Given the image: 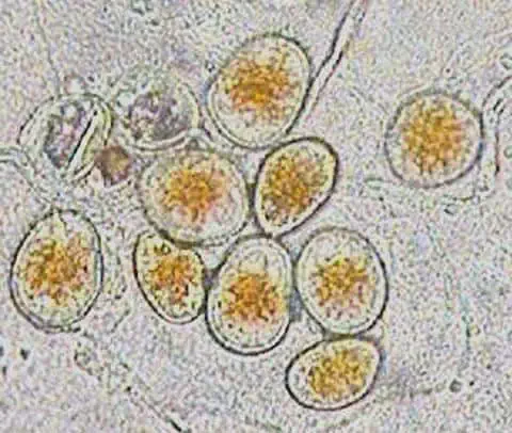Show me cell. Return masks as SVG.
<instances>
[{"label": "cell", "mask_w": 512, "mask_h": 433, "mask_svg": "<svg viewBox=\"0 0 512 433\" xmlns=\"http://www.w3.org/2000/svg\"><path fill=\"white\" fill-rule=\"evenodd\" d=\"M484 141L482 117L472 106L453 94L428 91L397 109L384 137V153L399 181L430 189L468 174Z\"/></svg>", "instance_id": "8992f818"}, {"label": "cell", "mask_w": 512, "mask_h": 433, "mask_svg": "<svg viewBox=\"0 0 512 433\" xmlns=\"http://www.w3.org/2000/svg\"><path fill=\"white\" fill-rule=\"evenodd\" d=\"M133 265L140 292L164 322L187 325L204 312L210 281L194 248L147 231L137 239Z\"/></svg>", "instance_id": "30bf717a"}, {"label": "cell", "mask_w": 512, "mask_h": 433, "mask_svg": "<svg viewBox=\"0 0 512 433\" xmlns=\"http://www.w3.org/2000/svg\"><path fill=\"white\" fill-rule=\"evenodd\" d=\"M313 67L304 48L281 35L252 38L223 64L205 93L207 116L235 147L277 146L302 114Z\"/></svg>", "instance_id": "6da1fadb"}, {"label": "cell", "mask_w": 512, "mask_h": 433, "mask_svg": "<svg viewBox=\"0 0 512 433\" xmlns=\"http://www.w3.org/2000/svg\"><path fill=\"white\" fill-rule=\"evenodd\" d=\"M294 280L304 311L333 336L361 335L387 308L386 266L370 240L356 231L314 233L294 262Z\"/></svg>", "instance_id": "5b68a950"}, {"label": "cell", "mask_w": 512, "mask_h": 433, "mask_svg": "<svg viewBox=\"0 0 512 433\" xmlns=\"http://www.w3.org/2000/svg\"><path fill=\"white\" fill-rule=\"evenodd\" d=\"M383 364L379 345L363 336H335L299 354L285 373L288 394L301 407L339 411L374 389Z\"/></svg>", "instance_id": "9c48e42d"}, {"label": "cell", "mask_w": 512, "mask_h": 433, "mask_svg": "<svg viewBox=\"0 0 512 433\" xmlns=\"http://www.w3.org/2000/svg\"><path fill=\"white\" fill-rule=\"evenodd\" d=\"M114 127L110 107L93 95H64L45 102L19 136L26 165L54 186H71L93 170Z\"/></svg>", "instance_id": "52a82bcc"}, {"label": "cell", "mask_w": 512, "mask_h": 433, "mask_svg": "<svg viewBox=\"0 0 512 433\" xmlns=\"http://www.w3.org/2000/svg\"><path fill=\"white\" fill-rule=\"evenodd\" d=\"M104 275L102 240L92 221L73 210H56L39 219L16 250L10 294L32 325L68 330L98 302Z\"/></svg>", "instance_id": "7a4b0ae2"}, {"label": "cell", "mask_w": 512, "mask_h": 433, "mask_svg": "<svg viewBox=\"0 0 512 433\" xmlns=\"http://www.w3.org/2000/svg\"><path fill=\"white\" fill-rule=\"evenodd\" d=\"M199 123L194 94L176 85L143 96L133 106L127 128L137 148L152 151L175 146L194 133Z\"/></svg>", "instance_id": "8fae6325"}, {"label": "cell", "mask_w": 512, "mask_h": 433, "mask_svg": "<svg viewBox=\"0 0 512 433\" xmlns=\"http://www.w3.org/2000/svg\"><path fill=\"white\" fill-rule=\"evenodd\" d=\"M295 300L291 252L278 238L249 236L234 245L208 284L207 329L232 354L264 355L290 330Z\"/></svg>", "instance_id": "277c9868"}, {"label": "cell", "mask_w": 512, "mask_h": 433, "mask_svg": "<svg viewBox=\"0 0 512 433\" xmlns=\"http://www.w3.org/2000/svg\"><path fill=\"white\" fill-rule=\"evenodd\" d=\"M339 170L338 155L320 139H296L271 151L252 190L261 232L279 239L302 227L333 194Z\"/></svg>", "instance_id": "ba28073f"}, {"label": "cell", "mask_w": 512, "mask_h": 433, "mask_svg": "<svg viewBox=\"0 0 512 433\" xmlns=\"http://www.w3.org/2000/svg\"><path fill=\"white\" fill-rule=\"evenodd\" d=\"M139 199L154 229L189 247H216L246 228L252 191L230 157L190 147L156 157L141 172Z\"/></svg>", "instance_id": "3957f363"}]
</instances>
